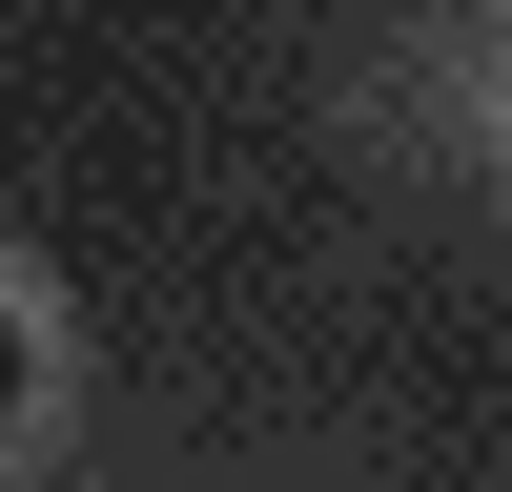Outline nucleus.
<instances>
[{
    "label": "nucleus",
    "instance_id": "nucleus-1",
    "mask_svg": "<svg viewBox=\"0 0 512 492\" xmlns=\"http://www.w3.org/2000/svg\"><path fill=\"white\" fill-rule=\"evenodd\" d=\"M0 431H21V308H0Z\"/></svg>",
    "mask_w": 512,
    "mask_h": 492
}]
</instances>
